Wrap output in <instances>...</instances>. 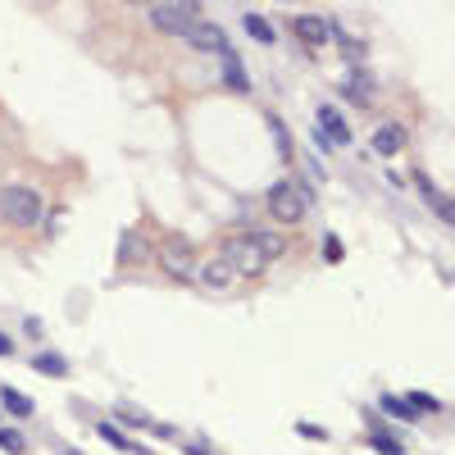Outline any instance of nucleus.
<instances>
[{
  "instance_id": "nucleus-22",
  "label": "nucleus",
  "mask_w": 455,
  "mask_h": 455,
  "mask_svg": "<svg viewBox=\"0 0 455 455\" xmlns=\"http://www.w3.org/2000/svg\"><path fill=\"white\" fill-rule=\"evenodd\" d=\"M383 405H387V410L396 414V419H414V414L405 410V401H396V396H383Z\"/></svg>"
},
{
  "instance_id": "nucleus-2",
  "label": "nucleus",
  "mask_w": 455,
  "mask_h": 455,
  "mask_svg": "<svg viewBox=\"0 0 455 455\" xmlns=\"http://www.w3.org/2000/svg\"><path fill=\"white\" fill-rule=\"evenodd\" d=\"M156 259H160V269H164L173 283H196L201 251L187 242V237H164V242L156 246Z\"/></svg>"
},
{
  "instance_id": "nucleus-4",
  "label": "nucleus",
  "mask_w": 455,
  "mask_h": 455,
  "mask_svg": "<svg viewBox=\"0 0 455 455\" xmlns=\"http://www.w3.org/2000/svg\"><path fill=\"white\" fill-rule=\"evenodd\" d=\"M264 201H269V214H274L278 223H287V228L300 223V219H306V210H310V196L300 192L296 182H274Z\"/></svg>"
},
{
  "instance_id": "nucleus-9",
  "label": "nucleus",
  "mask_w": 455,
  "mask_h": 455,
  "mask_svg": "<svg viewBox=\"0 0 455 455\" xmlns=\"http://www.w3.org/2000/svg\"><path fill=\"white\" fill-rule=\"evenodd\" d=\"M150 255H156V246H150L141 233H124V237H119V259H124V264H146Z\"/></svg>"
},
{
  "instance_id": "nucleus-7",
  "label": "nucleus",
  "mask_w": 455,
  "mask_h": 455,
  "mask_svg": "<svg viewBox=\"0 0 455 455\" xmlns=\"http://www.w3.org/2000/svg\"><path fill=\"white\" fill-rule=\"evenodd\" d=\"M319 137L328 141V146H347L351 141V128H347V119H341V114L332 109V105H319Z\"/></svg>"
},
{
  "instance_id": "nucleus-16",
  "label": "nucleus",
  "mask_w": 455,
  "mask_h": 455,
  "mask_svg": "<svg viewBox=\"0 0 455 455\" xmlns=\"http://www.w3.org/2000/svg\"><path fill=\"white\" fill-rule=\"evenodd\" d=\"M251 237H255V246L269 255V259H278V255L287 251V237H283V233H251Z\"/></svg>"
},
{
  "instance_id": "nucleus-25",
  "label": "nucleus",
  "mask_w": 455,
  "mask_h": 455,
  "mask_svg": "<svg viewBox=\"0 0 455 455\" xmlns=\"http://www.w3.org/2000/svg\"><path fill=\"white\" fill-rule=\"evenodd\" d=\"M10 351H14V341H10L5 332H0V355H10Z\"/></svg>"
},
{
  "instance_id": "nucleus-24",
  "label": "nucleus",
  "mask_w": 455,
  "mask_h": 455,
  "mask_svg": "<svg viewBox=\"0 0 455 455\" xmlns=\"http://www.w3.org/2000/svg\"><path fill=\"white\" fill-rule=\"evenodd\" d=\"M300 433H306V437H315V442H323V437H328V433H323V428H315V424H300Z\"/></svg>"
},
{
  "instance_id": "nucleus-14",
  "label": "nucleus",
  "mask_w": 455,
  "mask_h": 455,
  "mask_svg": "<svg viewBox=\"0 0 455 455\" xmlns=\"http://www.w3.org/2000/svg\"><path fill=\"white\" fill-rule=\"evenodd\" d=\"M0 405H5L10 414H19V419H28V414H32V401L19 387H0Z\"/></svg>"
},
{
  "instance_id": "nucleus-8",
  "label": "nucleus",
  "mask_w": 455,
  "mask_h": 455,
  "mask_svg": "<svg viewBox=\"0 0 455 455\" xmlns=\"http://www.w3.org/2000/svg\"><path fill=\"white\" fill-rule=\"evenodd\" d=\"M196 283H201V287H214V291H228V287H237V274L214 255V259H205L201 269H196Z\"/></svg>"
},
{
  "instance_id": "nucleus-10",
  "label": "nucleus",
  "mask_w": 455,
  "mask_h": 455,
  "mask_svg": "<svg viewBox=\"0 0 455 455\" xmlns=\"http://www.w3.org/2000/svg\"><path fill=\"white\" fill-rule=\"evenodd\" d=\"M291 28H296V36H300L306 46H323V42H328V19H310V14H300Z\"/></svg>"
},
{
  "instance_id": "nucleus-6",
  "label": "nucleus",
  "mask_w": 455,
  "mask_h": 455,
  "mask_svg": "<svg viewBox=\"0 0 455 455\" xmlns=\"http://www.w3.org/2000/svg\"><path fill=\"white\" fill-rule=\"evenodd\" d=\"M187 42H192L196 51H210V55H228L233 46H228V32L219 23H196L192 32H187Z\"/></svg>"
},
{
  "instance_id": "nucleus-18",
  "label": "nucleus",
  "mask_w": 455,
  "mask_h": 455,
  "mask_svg": "<svg viewBox=\"0 0 455 455\" xmlns=\"http://www.w3.org/2000/svg\"><path fill=\"white\" fill-rule=\"evenodd\" d=\"M269 128H274V137H278V156H283V160H291V137H287V124L278 119V114H269Z\"/></svg>"
},
{
  "instance_id": "nucleus-5",
  "label": "nucleus",
  "mask_w": 455,
  "mask_h": 455,
  "mask_svg": "<svg viewBox=\"0 0 455 455\" xmlns=\"http://www.w3.org/2000/svg\"><path fill=\"white\" fill-rule=\"evenodd\" d=\"M146 19L156 23L160 32H169V36H187L201 23V5H150Z\"/></svg>"
},
{
  "instance_id": "nucleus-15",
  "label": "nucleus",
  "mask_w": 455,
  "mask_h": 455,
  "mask_svg": "<svg viewBox=\"0 0 455 455\" xmlns=\"http://www.w3.org/2000/svg\"><path fill=\"white\" fill-rule=\"evenodd\" d=\"M32 369H36V373H46V378H64V373H68V360L46 351V355H36V360H32Z\"/></svg>"
},
{
  "instance_id": "nucleus-17",
  "label": "nucleus",
  "mask_w": 455,
  "mask_h": 455,
  "mask_svg": "<svg viewBox=\"0 0 455 455\" xmlns=\"http://www.w3.org/2000/svg\"><path fill=\"white\" fill-rule=\"evenodd\" d=\"M246 32L255 36V42H264V46H269V42H274V36H278V32H274L269 23H264L259 14H246Z\"/></svg>"
},
{
  "instance_id": "nucleus-23",
  "label": "nucleus",
  "mask_w": 455,
  "mask_h": 455,
  "mask_svg": "<svg viewBox=\"0 0 455 455\" xmlns=\"http://www.w3.org/2000/svg\"><path fill=\"white\" fill-rule=\"evenodd\" d=\"M373 446H378V451H383V455H405V451H401V446H396L392 437H383V433H378V437H373Z\"/></svg>"
},
{
  "instance_id": "nucleus-20",
  "label": "nucleus",
  "mask_w": 455,
  "mask_h": 455,
  "mask_svg": "<svg viewBox=\"0 0 455 455\" xmlns=\"http://www.w3.org/2000/svg\"><path fill=\"white\" fill-rule=\"evenodd\" d=\"M119 419H124V424H137V428H156V424H150L141 410H132V405H119Z\"/></svg>"
},
{
  "instance_id": "nucleus-21",
  "label": "nucleus",
  "mask_w": 455,
  "mask_h": 455,
  "mask_svg": "<svg viewBox=\"0 0 455 455\" xmlns=\"http://www.w3.org/2000/svg\"><path fill=\"white\" fill-rule=\"evenodd\" d=\"M323 259H328V264H337V259H341V242H337L332 233L323 237Z\"/></svg>"
},
{
  "instance_id": "nucleus-1",
  "label": "nucleus",
  "mask_w": 455,
  "mask_h": 455,
  "mask_svg": "<svg viewBox=\"0 0 455 455\" xmlns=\"http://www.w3.org/2000/svg\"><path fill=\"white\" fill-rule=\"evenodd\" d=\"M219 259L233 269L237 278H259L264 269H269V255H264L259 246H255V237L251 233H237V237H223V246H219Z\"/></svg>"
},
{
  "instance_id": "nucleus-11",
  "label": "nucleus",
  "mask_w": 455,
  "mask_h": 455,
  "mask_svg": "<svg viewBox=\"0 0 455 455\" xmlns=\"http://www.w3.org/2000/svg\"><path fill=\"white\" fill-rule=\"evenodd\" d=\"M401 141H405V132H401L396 124H387V128H378V132H373V150H378V156H396Z\"/></svg>"
},
{
  "instance_id": "nucleus-3",
  "label": "nucleus",
  "mask_w": 455,
  "mask_h": 455,
  "mask_svg": "<svg viewBox=\"0 0 455 455\" xmlns=\"http://www.w3.org/2000/svg\"><path fill=\"white\" fill-rule=\"evenodd\" d=\"M0 219H5L10 228H32L36 219H42V196L32 192V187H5L0 192Z\"/></svg>"
},
{
  "instance_id": "nucleus-19",
  "label": "nucleus",
  "mask_w": 455,
  "mask_h": 455,
  "mask_svg": "<svg viewBox=\"0 0 455 455\" xmlns=\"http://www.w3.org/2000/svg\"><path fill=\"white\" fill-rule=\"evenodd\" d=\"M0 451H10V455H23L28 451V442L14 433V428H0Z\"/></svg>"
},
{
  "instance_id": "nucleus-12",
  "label": "nucleus",
  "mask_w": 455,
  "mask_h": 455,
  "mask_svg": "<svg viewBox=\"0 0 455 455\" xmlns=\"http://www.w3.org/2000/svg\"><path fill=\"white\" fill-rule=\"evenodd\" d=\"M96 433H100V437H105V442H109L114 451H128V455H146V446H141V442H132V437H124V433H119V428H114V424H100Z\"/></svg>"
},
{
  "instance_id": "nucleus-13",
  "label": "nucleus",
  "mask_w": 455,
  "mask_h": 455,
  "mask_svg": "<svg viewBox=\"0 0 455 455\" xmlns=\"http://www.w3.org/2000/svg\"><path fill=\"white\" fill-rule=\"evenodd\" d=\"M223 83H228V87H237V92H246V87H251V78L242 73V60H237L233 51L223 55Z\"/></svg>"
}]
</instances>
